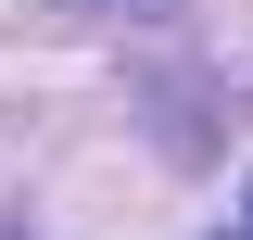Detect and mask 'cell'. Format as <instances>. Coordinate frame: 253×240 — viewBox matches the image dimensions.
Instances as JSON below:
<instances>
[{
	"label": "cell",
	"mask_w": 253,
	"mask_h": 240,
	"mask_svg": "<svg viewBox=\"0 0 253 240\" xmlns=\"http://www.w3.org/2000/svg\"><path fill=\"white\" fill-rule=\"evenodd\" d=\"M241 228H253V215H241Z\"/></svg>",
	"instance_id": "obj_2"
},
{
	"label": "cell",
	"mask_w": 253,
	"mask_h": 240,
	"mask_svg": "<svg viewBox=\"0 0 253 240\" xmlns=\"http://www.w3.org/2000/svg\"><path fill=\"white\" fill-rule=\"evenodd\" d=\"M76 13H165V0H76Z\"/></svg>",
	"instance_id": "obj_1"
}]
</instances>
